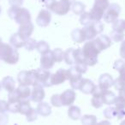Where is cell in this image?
Wrapping results in <instances>:
<instances>
[{"instance_id": "ab89813d", "label": "cell", "mask_w": 125, "mask_h": 125, "mask_svg": "<svg viewBox=\"0 0 125 125\" xmlns=\"http://www.w3.org/2000/svg\"><path fill=\"white\" fill-rule=\"evenodd\" d=\"M36 45H37V41L34 39L32 38H28L25 40V44H24V47L26 48V50L28 51H33L34 49H36Z\"/></svg>"}, {"instance_id": "816d5d0a", "label": "cell", "mask_w": 125, "mask_h": 125, "mask_svg": "<svg viewBox=\"0 0 125 125\" xmlns=\"http://www.w3.org/2000/svg\"><path fill=\"white\" fill-rule=\"evenodd\" d=\"M120 56L122 58L125 59V40H123V43L120 47Z\"/></svg>"}, {"instance_id": "277c9868", "label": "cell", "mask_w": 125, "mask_h": 125, "mask_svg": "<svg viewBox=\"0 0 125 125\" xmlns=\"http://www.w3.org/2000/svg\"><path fill=\"white\" fill-rule=\"evenodd\" d=\"M104 24L100 21H93L89 24L84 26L83 31L85 33L87 40H92L100 34L104 30Z\"/></svg>"}, {"instance_id": "f546056e", "label": "cell", "mask_w": 125, "mask_h": 125, "mask_svg": "<svg viewBox=\"0 0 125 125\" xmlns=\"http://www.w3.org/2000/svg\"><path fill=\"white\" fill-rule=\"evenodd\" d=\"M36 50L42 55V54L46 53V52H48L50 51V45L45 40H40V41L37 42Z\"/></svg>"}, {"instance_id": "f1b7e54d", "label": "cell", "mask_w": 125, "mask_h": 125, "mask_svg": "<svg viewBox=\"0 0 125 125\" xmlns=\"http://www.w3.org/2000/svg\"><path fill=\"white\" fill-rule=\"evenodd\" d=\"M31 104H30L29 100L28 99H22L20 101V105H19V113L21 115H25L26 116L27 113L31 109Z\"/></svg>"}, {"instance_id": "52a82bcc", "label": "cell", "mask_w": 125, "mask_h": 125, "mask_svg": "<svg viewBox=\"0 0 125 125\" xmlns=\"http://www.w3.org/2000/svg\"><path fill=\"white\" fill-rule=\"evenodd\" d=\"M34 74L35 77H36V83L35 84H40L44 87H49L52 86V84H51L52 73H51L49 70H45V69H43L40 67V68L34 70Z\"/></svg>"}, {"instance_id": "7a4b0ae2", "label": "cell", "mask_w": 125, "mask_h": 125, "mask_svg": "<svg viewBox=\"0 0 125 125\" xmlns=\"http://www.w3.org/2000/svg\"><path fill=\"white\" fill-rule=\"evenodd\" d=\"M0 59L8 64H16L19 61V53L10 44L2 43L0 45Z\"/></svg>"}, {"instance_id": "6f0895ef", "label": "cell", "mask_w": 125, "mask_h": 125, "mask_svg": "<svg viewBox=\"0 0 125 125\" xmlns=\"http://www.w3.org/2000/svg\"><path fill=\"white\" fill-rule=\"evenodd\" d=\"M1 87H2V86H1V82H0V90H1Z\"/></svg>"}, {"instance_id": "2e32d148", "label": "cell", "mask_w": 125, "mask_h": 125, "mask_svg": "<svg viewBox=\"0 0 125 125\" xmlns=\"http://www.w3.org/2000/svg\"><path fill=\"white\" fill-rule=\"evenodd\" d=\"M94 42L97 45L98 48L100 52L104 50H106L111 45V37L107 36L105 34H100L94 39Z\"/></svg>"}, {"instance_id": "9c48e42d", "label": "cell", "mask_w": 125, "mask_h": 125, "mask_svg": "<svg viewBox=\"0 0 125 125\" xmlns=\"http://www.w3.org/2000/svg\"><path fill=\"white\" fill-rule=\"evenodd\" d=\"M69 79H70V75H69L68 70L59 69L56 73L52 74V75H51V84H52V86L60 85Z\"/></svg>"}, {"instance_id": "5bb4252c", "label": "cell", "mask_w": 125, "mask_h": 125, "mask_svg": "<svg viewBox=\"0 0 125 125\" xmlns=\"http://www.w3.org/2000/svg\"><path fill=\"white\" fill-rule=\"evenodd\" d=\"M61 95V99H62V105L70 106L74 104V102L76 99V93L74 91V89H67L65 90Z\"/></svg>"}, {"instance_id": "d4e9b609", "label": "cell", "mask_w": 125, "mask_h": 125, "mask_svg": "<svg viewBox=\"0 0 125 125\" xmlns=\"http://www.w3.org/2000/svg\"><path fill=\"white\" fill-rule=\"evenodd\" d=\"M68 116L72 120H78L82 117V111L76 105H70L68 110Z\"/></svg>"}, {"instance_id": "d590c367", "label": "cell", "mask_w": 125, "mask_h": 125, "mask_svg": "<svg viewBox=\"0 0 125 125\" xmlns=\"http://www.w3.org/2000/svg\"><path fill=\"white\" fill-rule=\"evenodd\" d=\"M80 23L82 25V26H86V25L89 24L91 21H93L92 17H91L90 12H85L84 11L82 14L80 15Z\"/></svg>"}, {"instance_id": "8d00e7d4", "label": "cell", "mask_w": 125, "mask_h": 125, "mask_svg": "<svg viewBox=\"0 0 125 125\" xmlns=\"http://www.w3.org/2000/svg\"><path fill=\"white\" fill-rule=\"evenodd\" d=\"M21 98L20 95L18 94V91L16 88H15L13 91L9 93V95H8V102L11 103V102H19L21 101Z\"/></svg>"}, {"instance_id": "484cf974", "label": "cell", "mask_w": 125, "mask_h": 125, "mask_svg": "<svg viewBox=\"0 0 125 125\" xmlns=\"http://www.w3.org/2000/svg\"><path fill=\"white\" fill-rule=\"evenodd\" d=\"M63 60L65 61L67 64L73 65L75 64V49L74 48H69L64 52L63 54Z\"/></svg>"}, {"instance_id": "d6a6232c", "label": "cell", "mask_w": 125, "mask_h": 125, "mask_svg": "<svg viewBox=\"0 0 125 125\" xmlns=\"http://www.w3.org/2000/svg\"><path fill=\"white\" fill-rule=\"evenodd\" d=\"M81 120L85 125H93L97 123V117L94 115H84L81 117Z\"/></svg>"}, {"instance_id": "8fae6325", "label": "cell", "mask_w": 125, "mask_h": 125, "mask_svg": "<svg viewBox=\"0 0 125 125\" xmlns=\"http://www.w3.org/2000/svg\"><path fill=\"white\" fill-rule=\"evenodd\" d=\"M51 21H52V14L49 10H41L36 18V23L42 28L49 26Z\"/></svg>"}, {"instance_id": "f5cc1de1", "label": "cell", "mask_w": 125, "mask_h": 125, "mask_svg": "<svg viewBox=\"0 0 125 125\" xmlns=\"http://www.w3.org/2000/svg\"><path fill=\"white\" fill-rule=\"evenodd\" d=\"M123 83L125 84V69H123V70L119 72V77H117Z\"/></svg>"}, {"instance_id": "e575fe53", "label": "cell", "mask_w": 125, "mask_h": 125, "mask_svg": "<svg viewBox=\"0 0 125 125\" xmlns=\"http://www.w3.org/2000/svg\"><path fill=\"white\" fill-rule=\"evenodd\" d=\"M125 33L123 32L116 31V30H112L111 33V39L114 42H121L124 40Z\"/></svg>"}, {"instance_id": "680465c9", "label": "cell", "mask_w": 125, "mask_h": 125, "mask_svg": "<svg viewBox=\"0 0 125 125\" xmlns=\"http://www.w3.org/2000/svg\"><path fill=\"white\" fill-rule=\"evenodd\" d=\"M122 124H125V121H124V122H123V123H122Z\"/></svg>"}, {"instance_id": "ffe728a7", "label": "cell", "mask_w": 125, "mask_h": 125, "mask_svg": "<svg viewBox=\"0 0 125 125\" xmlns=\"http://www.w3.org/2000/svg\"><path fill=\"white\" fill-rule=\"evenodd\" d=\"M25 40H26L17 32V33L12 34V36L10 37V45H13L15 48L19 49V48H21V47H24Z\"/></svg>"}, {"instance_id": "91938a15", "label": "cell", "mask_w": 125, "mask_h": 125, "mask_svg": "<svg viewBox=\"0 0 125 125\" xmlns=\"http://www.w3.org/2000/svg\"><path fill=\"white\" fill-rule=\"evenodd\" d=\"M100 1H108V0H100Z\"/></svg>"}, {"instance_id": "f6af8a7d", "label": "cell", "mask_w": 125, "mask_h": 125, "mask_svg": "<svg viewBox=\"0 0 125 125\" xmlns=\"http://www.w3.org/2000/svg\"><path fill=\"white\" fill-rule=\"evenodd\" d=\"M114 69L116 70V71L120 72L121 70H123V69H125V59L123 60V59H118L116 62H114Z\"/></svg>"}, {"instance_id": "cb8c5ba5", "label": "cell", "mask_w": 125, "mask_h": 125, "mask_svg": "<svg viewBox=\"0 0 125 125\" xmlns=\"http://www.w3.org/2000/svg\"><path fill=\"white\" fill-rule=\"evenodd\" d=\"M116 97L117 96L113 92L110 91L109 89L104 90V93H103V100H104V104H107V105L113 104L115 103V101H116Z\"/></svg>"}, {"instance_id": "f907efd6", "label": "cell", "mask_w": 125, "mask_h": 125, "mask_svg": "<svg viewBox=\"0 0 125 125\" xmlns=\"http://www.w3.org/2000/svg\"><path fill=\"white\" fill-rule=\"evenodd\" d=\"M10 6H21L23 4V0H9Z\"/></svg>"}, {"instance_id": "bcb514c9", "label": "cell", "mask_w": 125, "mask_h": 125, "mask_svg": "<svg viewBox=\"0 0 125 125\" xmlns=\"http://www.w3.org/2000/svg\"><path fill=\"white\" fill-rule=\"evenodd\" d=\"M75 67H76L77 70L83 75V74H85L86 72H87L88 65H87L86 62H79V63H75Z\"/></svg>"}, {"instance_id": "11a10c76", "label": "cell", "mask_w": 125, "mask_h": 125, "mask_svg": "<svg viewBox=\"0 0 125 125\" xmlns=\"http://www.w3.org/2000/svg\"><path fill=\"white\" fill-rule=\"evenodd\" d=\"M62 1H64V2L68 3V4H70V5H72V4L75 2V0H62Z\"/></svg>"}, {"instance_id": "4fadbf2b", "label": "cell", "mask_w": 125, "mask_h": 125, "mask_svg": "<svg viewBox=\"0 0 125 125\" xmlns=\"http://www.w3.org/2000/svg\"><path fill=\"white\" fill-rule=\"evenodd\" d=\"M55 58L53 57L52 51H49L48 52L45 54H42L40 57V67L45 70H51L55 64Z\"/></svg>"}, {"instance_id": "b9f144b4", "label": "cell", "mask_w": 125, "mask_h": 125, "mask_svg": "<svg viewBox=\"0 0 125 125\" xmlns=\"http://www.w3.org/2000/svg\"><path fill=\"white\" fill-rule=\"evenodd\" d=\"M38 111H37L36 109H33V108H31L29 110L28 113L26 114V119L28 122H33L38 118Z\"/></svg>"}, {"instance_id": "db71d44e", "label": "cell", "mask_w": 125, "mask_h": 125, "mask_svg": "<svg viewBox=\"0 0 125 125\" xmlns=\"http://www.w3.org/2000/svg\"><path fill=\"white\" fill-rule=\"evenodd\" d=\"M119 94H120V95H123V96H124V97H125V86L119 91Z\"/></svg>"}, {"instance_id": "5b68a950", "label": "cell", "mask_w": 125, "mask_h": 125, "mask_svg": "<svg viewBox=\"0 0 125 125\" xmlns=\"http://www.w3.org/2000/svg\"><path fill=\"white\" fill-rule=\"evenodd\" d=\"M109 4H110L109 0H108V1L95 0L92 10L89 11L93 21H100L103 18L104 11L107 9Z\"/></svg>"}, {"instance_id": "4dcf8cb0", "label": "cell", "mask_w": 125, "mask_h": 125, "mask_svg": "<svg viewBox=\"0 0 125 125\" xmlns=\"http://www.w3.org/2000/svg\"><path fill=\"white\" fill-rule=\"evenodd\" d=\"M82 80H83L82 75H80V76H75V77H71V78L69 79L70 86H71V87L74 89V90L80 89V87H81V84H82Z\"/></svg>"}, {"instance_id": "f35d334b", "label": "cell", "mask_w": 125, "mask_h": 125, "mask_svg": "<svg viewBox=\"0 0 125 125\" xmlns=\"http://www.w3.org/2000/svg\"><path fill=\"white\" fill-rule=\"evenodd\" d=\"M115 107L117 110H125V97L123 95H118L114 103Z\"/></svg>"}, {"instance_id": "7dc6e473", "label": "cell", "mask_w": 125, "mask_h": 125, "mask_svg": "<svg viewBox=\"0 0 125 125\" xmlns=\"http://www.w3.org/2000/svg\"><path fill=\"white\" fill-rule=\"evenodd\" d=\"M8 104L9 103L5 100H0V113H4L8 111Z\"/></svg>"}, {"instance_id": "d6986e66", "label": "cell", "mask_w": 125, "mask_h": 125, "mask_svg": "<svg viewBox=\"0 0 125 125\" xmlns=\"http://www.w3.org/2000/svg\"><path fill=\"white\" fill-rule=\"evenodd\" d=\"M96 87H97V86L94 84V82L93 81L89 80V79L83 78L79 90H81L85 94H92L96 89Z\"/></svg>"}, {"instance_id": "603a6c76", "label": "cell", "mask_w": 125, "mask_h": 125, "mask_svg": "<svg viewBox=\"0 0 125 125\" xmlns=\"http://www.w3.org/2000/svg\"><path fill=\"white\" fill-rule=\"evenodd\" d=\"M36 110L38 111L39 115H40L42 116H48L52 113V107L49 105L48 103L43 102V101L39 103Z\"/></svg>"}, {"instance_id": "6da1fadb", "label": "cell", "mask_w": 125, "mask_h": 125, "mask_svg": "<svg viewBox=\"0 0 125 125\" xmlns=\"http://www.w3.org/2000/svg\"><path fill=\"white\" fill-rule=\"evenodd\" d=\"M85 62L88 66H94L98 62V56L100 53V51L98 48L94 40L86 42L82 48Z\"/></svg>"}, {"instance_id": "1f68e13d", "label": "cell", "mask_w": 125, "mask_h": 125, "mask_svg": "<svg viewBox=\"0 0 125 125\" xmlns=\"http://www.w3.org/2000/svg\"><path fill=\"white\" fill-rule=\"evenodd\" d=\"M104 117L107 118V119H111V118L116 117V114H117V109L116 107H113V106H110L107 107L106 109H104Z\"/></svg>"}, {"instance_id": "3957f363", "label": "cell", "mask_w": 125, "mask_h": 125, "mask_svg": "<svg viewBox=\"0 0 125 125\" xmlns=\"http://www.w3.org/2000/svg\"><path fill=\"white\" fill-rule=\"evenodd\" d=\"M8 16L10 19L14 20L19 25L31 21V14L26 8L21 6H10L8 10Z\"/></svg>"}, {"instance_id": "9f6ffc18", "label": "cell", "mask_w": 125, "mask_h": 125, "mask_svg": "<svg viewBox=\"0 0 125 125\" xmlns=\"http://www.w3.org/2000/svg\"><path fill=\"white\" fill-rule=\"evenodd\" d=\"M1 12H2V8H1V6H0V14H1Z\"/></svg>"}, {"instance_id": "ba28073f", "label": "cell", "mask_w": 125, "mask_h": 125, "mask_svg": "<svg viewBox=\"0 0 125 125\" xmlns=\"http://www.w3.org/2000/svg\"><path fill=\"white\" fill-rule=\"evenodd\" d=\"M17 81L19 85L21 86H33L36 83L34 70H22L19 72L17 75Z\"/></svg>"}, {"instance_id": "ac0fdd59", "label": "cell", "mask_w": 125, "mask_h": 125, "mask_svg": "<svg viewBox=\"0 0 125 125\" xmlns=\"http://www.w3.org/2000/svg\"><path fill=\"white\" fill-rule=\"evenodd\" d=\"M33 29H34V26L32 23V21H28V22L22 23V24L20 25L19 29H18V33L25 39L27 40L28 38H29L32 35L33 32Z\"/></svg>"}, {"instance_id": "8992f818", "label": "cell", "mask_w": 125, "mask_h": 125, "mask_svg": "<svg viewBox=\"0 0 125 125\" xmlns=\"http://www.w3.org/2000/svg\"><path fill=\"white\" fill-rule=\"evenodd\" d=\"M121 12V7L117 4H110L104 13V21L107 23H113L118 19Z\"/></svg>"}, {"instance_id": "7c38bea8", "label": "cell", "mask_w": 125, "mask_h": 125, "mask_svg": "<svg viewBox=\"0 0 125 125\" xmlns=\"http://www.w3.org/2000/svg\"><path fill=\"white\" fill-rule=\"evenodd\" d=\"M45 97V92L44 87L40 84H35L33 85V90L31 92V100L33 102L40 103L43 101V99Z\"/></svg>"}, {"instance_id": "ee69618b", "label": "cell", "mask_w": 125, "mask_h": 125, "mask_svg": "<svg viewBox=\"0 0 125 125\" xmlns=\"http://www.w3.org/2000/svg\"><path fill=\"white\" fill-rule=\"evenodd\" d=\"M8 111L11 113H17L19 112V105H20V101L19 102H8Z\"/></svg>"}, {"instance_id": "c3c4849f", "label": "cell", "mask_w": 125, "mask_h": 125, "mask_svg": "<svg viewBox=\"0 0 125 125\" xmlns=\"http://www.w3.org/2000/svg\"><path fill=\"white\" fill-rule=\"evenodd\" d=\"M43 4L45 6L46 9H48L50 10V9L52 8V6L54 4V3L56 2V0H42Z\"/></svg>"}, {"instance_id": "83f0119b", "label": "cell", "mask_w": 125, "mask_h": 125, "mask_svg": "<svg viewBox=\"0 0 125 125\" xmlns=\"http://www.w3.org/2000/svg\"><path fill=\"white\" fill-rule=\"evenodd\" d=\"M71 6H72L71 10L74 14L79 15V16H80L81 14H82V13L85 11V9H86V5L83 3L81 2V1H75Z\"/></svg>"}, {"instance_id": "4316f807", "label": "cell", "mask_w": 125, "mask_h": 125, "mask_svg": "<svg viewBox=\"0 0 125 125\" xmlns=\"http://www.w3.org/2000/svg\"><path fill=\"white\" fill-rule=\"evenodd\" d=\"M16 89H17L18 94H19L20 98H21V100H22V99H28V98H30V96H31L32 90L29 88L28 86L20 85Z\"/></svg>"}, {"instance_id": "60d3db41", "label": "cell", "mask_w": 125, "mask_h": 125, "mask_svg": "<svg viewBox=\"0 0 125 125\" xmlns=\"http://www.w3.org/2000/svg\"><path fill=\"white\" fill-rule=\"evenodd\" d=\"M52 52V54H53V57L55 58V61L57 62H61L62 60H63V54L64 52H62V49L60 48H55Z\"/></svg>"}, {"instance_id": "9a60e30c", "label": "cell", "mask_w": 125, "mask_h": 125, "mask_svg": "<svg viewBox=\"0 0 125 125\" xmlns=\"http://www.w3.org/2000/svg\"><path fill=\"white\" fill-rule=\"evenodd\" d=\"M103 93H104V89L100 88L98 86L94 92L93 93V98L91 100V104L94 108H99L102 107L104 104V100H103Z\"/></svg>"}, {"instance_id": "836d02e7", "label": "cell", "mask_w": 125, "mask_h": 125, "mask_svg": "<svg viewBox=\"0 0 125 125\" xmlns=\"http://www.w3.org/2000/svg\"><path fill=\"white\" fill-rule=\"evenodd\" d=\"M112 30L125 33V20H116L112 23Z\"/></svg>"}, {"instance_id": "74e56055", "label": "cell", "mask_w": 125, "mask_h": 125, "mask_svg": "<svg viewBox=\"0 0 125 125\" xmlns=\"http://www.w3.org/2000/svg\"><path fill=\"white\" fill-rule=\"evenodd\" d=\"M75 63L86 62L85 57H84L83 52H82V48L75 49Z\"/></svg>"}, {"instance_id": "7402d4cb", "label": "cell", "mask_w": 125, "mask_h": 125, "mask_svg": "<svg viewBox=\"0 0 125 125\" xmlns=\"http://www.w3.org/2000/svg\"><path fill=\"white\" fill-rule=\"evenodd\" d=\"M1 86L2 87L6 90L8 93L13 91L16 88V82L11 76H5L1 82Z\"/></svg>"}, {"instance_id": "44dd1931", "label": "cell", "mask_w": 125, "mask_h": 125, "mask_svg": "<svg viewBox=\"0 0 125 125\" xmlns=\"http://www.w3.org/2000/svg\"><path fill=\"white\" fill-rule=\"evenodd\" d=\"M71 38L75 43H83L85 40H87L83 28H75L71 32Z\"/></svg>"}, {"instance_id": "e0dca14e", "label": "cell", "mask_w": 125, "mask_h": 125, "mask_svg": "<svg viewBox=\"0 0 125 125\" xmlns=\"http://www.w3.org/2000/svg\"><path fill=\"white\" fill-rule=\"evenodd\" d=\"M114 85V79L112 78L110 74L104 73L99 76V87L100 88L106 90L110 89L112 86Z\"/></svg>"}, {"instance_id": "7bdbcfd3", "label": "cell", "mask_w": 125, "mask_h": 125, "mask_svg": "<svg viewBox=\"0 0 125 125\" xmlns=\"http://www.w3.org/2000/svg\"><path fill=\"white\" fill-rule=\"evenodd\" d=\"M51 103L55 107H61L62 105L60 94H53L51 98Z\"/></svg>"}, {"instance_id": "30bf717a", "label": "cell", "mask_w": 125, "mask_h": 125, "mask_svg": "<svg viewBox=\"0 0 125 125\" xmlns=\"http://www.w3.org/2000/svg\"><path fill=\"white\" fill-rule=\"evenodd\" d=\"M70 10H71V5L70 4L60 0V1H56L54 3L50 10L58 16H65L68 14Z\"/></svg>"}, {"instance_id": "681fc988", "label": "cell", "mask_w": 125, "mask_h": 125, "mask_svg": "<svg viewBox=\"0 0 125 125\" xmlns=\"http://www.w3.org/2000/svg\"><path fill=\"white\" fill-rule=\"evenodd\" d=\"M9 121V117L4 113H0V124H6Z\"/></svg>"}]
</instances>
